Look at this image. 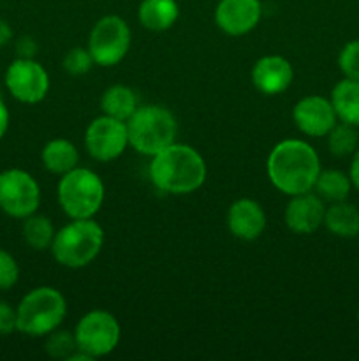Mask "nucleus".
Returning <instances> with one entry per match:
<instances>
[{
  "instance_id": "obj_1",
  "label": "nucleus",
  "mask_w": 359,
  "mask_h": 361,
  "mask_svg": "<svg viewBox=\"0 0 359 361\" xmlns=\"http://www.w3.org/2000/svg\"><path fill=\"white\" fill-rule=\"evenodd\" d=\"M267 178L285 196L310 192L320 173V159L310 143L284 140L273 147L266 162Z\"/></svg>"
},
{
  "instance_id": "obj_2",
  "label": "nucleus",
  "mask_w": 359,
  "mask_h": 361,
  "mask_svg": "<svg viewBox=\"0 0 359 361\" xmlns=\"http://www.w3.org/2000/svg\"><path fill=\"white\" fill-rule=\"evenodd\" d=\"M208 176L204 157L194 147L172 143L150 162V180L158 190L172 196H185L203 187Z\"/></svg>"
},
{
  "instance_id": "obj_3",
  "label": "nucleus",
  "mask_w": 359,
  "mask_h": 361,
  "mask_svg": "<svg viewBox=\"0 0 359 361\" xmlns=\"http://www.w3.org/2000/svg\"><path fill=\"white\" fill-rule=\"evenodd\" d=\"M129 147L137 154L153 157L176 141L178 122L171 109L158 104L139 106L127 120Z\"/></svg>"
},
{
  "instance_id": "obj_4",
  "label": "nucleus",
  "mask_w": 359,
  "mask_h": 361,
  "mask_svg": "<svg viewBox=\"0 0 359 361\" xmlns=\"http://www.w3.org/2000/svg\"><path fill=\"white\" fill-rule=\"evenodd\" d=\"M104 229L94 219H73L58 229L51 243V254L60 267L84 268L101 254Z\"/></svg>"
},
{
  "instance_id": "obj_5",
  "label": "nucleus",
  "mask_w": 359,
  "mask_h": 361,
  "mask_svg": "<svg viewBox=\"0 0 359 361\" xmlns=\"http://www.w3.org/2000/svg\"><path fill=\"white\" fill-rule=\"evenodd\" d=\"M16 314L20 334L34 338L48 337L65 319L67 300L58 289L41 286L21 298Z\"/></svg>"
},
{
  "instance_id": "obj_6",
  "label": "nucleus",
  "mask_w": 359,
  "mask_h": 361,
  "mask_svg": "<svg viewBox=\"0 0 359 361\" xmlns=\"http://www.w3.org/2000/svg\"><path fill=\"white\" fill-rule=\"evenodd\" d=\"M58 203L70 219H94L104 203V183L88 168H74L58 182Z\"/></svg>"
},
{
  "instance_id": "obj_7",
  "label": "nucleus",
  "mask_w": 359,
  "mask_h": 361,
  "mask_svg": "<svg viewBox=\"0 0 359 361\" xmlns=\"http://www.w3.org/2000/svg\"><path fill=\"white\" fill-rule=\"evenodd\" d=\"M74 337L77 351L94 360L115 351L122 337V328L108 310H90L77 321Z\"/></svg>"
},
{
  "instance_id": "obj_8",
  "label": "nucleus",
  "mask_w": 359,
  "mask_h": 361,
  "mask_svg": "<svg viewBox=\"0 0 359 361\" xmlns=\"http://www.w3.org/2000/svg\"><path fill=\"white\" fill-rule=\"evenodd\" d=\"M130 27L123 18L116 14L102 16L94 25L88 37V51L95 66L113 67L118 66L127 56L130 48Z\"/></svg>"
},
{
  "instance_id": "obj_9",
  "label": "nucleus",
  "mask_w": 359,
  "mask_h": 361,
  "mask_svg": "<svg viewBox=\"0 0 359 361\" xmlns=\"http://www.w3.org/2000/svg\"><path fill=\"white\" fill-rule=\"evenodd\" d=\"M41 204V187L25 169L0 173V210L14 219H27Z\"/></svg>"
},
{
  "instance_id": "obj_10",
  "label": "nucleus",
  "mask_w": 359,
  "mask_h": 361,
  "mask_svg": "<svg viewBox=\"0 0 359 361\" xmlns=\"http://www.w3.org/2000/svg\"><path fill=\"white\" fill-rule=\"evenodd\" d=\"M129 147L127 122L113 116L101 115L88 123L84 130V148L92 159L99 162H111L123 155Z\"/></svg>"
},
{
  "instance_id": "obj_11",
  "label": "nucleus",
  "mask_w": 359,
  "mask_h": 361,
  "mask_svg": "<svg viewBox=\"0 0 359 361\" xmlns=\"http://www.w3.org/2000/svg\"><path fill=\"white\" fill-rule=\"evenodd\" d=\"M6 87L16 101L37 104L48 95L49 76L34 59H16L6 71Z\"/></svg>"
},
{
  "instance_id": "obj_12",
  "label": "nucleus",
  "mask_w": 359,
  "mask_h": 361,
  "mask_svg": "<svg viewBox=\"0 0 359 361\" xmlns=\"http://www.w3.org/2000/svg\"><path fill=\"white\" fill-rule=\"evenodd\" d=\"M292 120L305 136L322 137L336 126L338 116L329 99L322 95H306L292 108Z\"/></svg>"
},
{
  "instance_id": "obj_13",
  "label": "nucleus",
  "mask_w": 359,
  "mask_h": 361,
  "mask_svg": "<svg viewBox=\"0 0 359 361\" xmlns=\"http://www.w3.org/2000/svg\"><path fill=\"white\" fill-rule=\"evenodd\" d=\"M263 18L260 0H220L215 9V23L224 34L239 37L259 25Z\"/></svg>"
},
{
  "instance_id": "obj_14",
  "label": "nucleus",
  "mask_w": 359,
  "mask_h": 361,
  "mask_svg": "<svg viewBox=\"0 0 359 361\" xmlns=\"http://www.w3.org/2000/svg\"><path fill=\"white\" fill-rule=\"evenodd\" d=\"M324 215H326L324 200L310 190V192L291 196L284 217L285 224L292 233L312 235L324 224Z\"/></svg>"
},
{
  "instance_id": "obj_15",
  "label": "nucleus",
  "mask_w": 359,
  "mask_h": 361,
  "mask_svg": "<svg viewBox=\"0 0 359 361\" xmlns=\"http://www.w3.org/2000/svg\"><path fill=\"white\" fill-rule=\"evenodd\" d=\"M253 87L264 95H278L287 90L294 81V69L285 56H260L252 67Z\"/></svg>"
},
{
  "instance_id": "obj_16",
  "label": "nucleus",
  "mask_w": 359,
  "mask_h": 361,
  "mask_svg": "<svg viewBox=\"0 0 359 361\" xmlns=\"http://www.w3.org/2000/svg\"><path fill=\"white\" fill-rule=\"evenodd\" d=\"M267 224L266 212L257 201L250 197L236 200L229 207L227 212V228L234 238L243 242H253L260 238Z\"/></svg>"
},
{
  "instance_id": "obj_17",
  "label": "nucleus",
  "mask_w": 359,
  "mask_h": 361,
  "mask_svg": "<svg viewBox=\"0 0 359 361\" xmlns=\"http://www.w3.org/2000/svg\"><path fill=\"white\" fill-rule=\"evenodd\" d=\"M137 18L146 30L165 32L178 21L180 6L176 0H143Z\"/></svg>"
},
{
  "instance_id": "obj_18",
  "label": "nucleus",
  "mask_w": 359,
  "mask_h": 361,
  "mask_svg": "<svg viewBox=\"0 0 359 361\" xmlns=\"http://www.w3.org/2000/svg\"><path fill=\"white\" fill-rule=\"evenodd\" d=\"M41 161L49 173L65 175L80 164V152L73 141L65 137H55L48 141L41 152Z\"/></svg>"
},
{
  "instance_id": "obj_19",
  "label": "nucleus",
  "mask_w": 359,
  "mask_h": 361,
  "mask_svg": "<svg viewBox=\"0 0 359 361\" xmlns=\"http://www.w3.org/2000/svg\"><path fill=\"white\" fill-rule=\"evenodd\" d=\"M329 101L340 122L359 127V80L345 78L338 81L331 90Z\"/></svg>"
},
{
  "instance_id": "obj_20",
  "label": "nucleus",
  "mask_w": 359,
  "mask_h": 361,
  "mask_svg": "<svg viewBox=\"0 0 359 361\" xmlns=\"http://www.w3.org/2000/svg\"><path fill=\"white\" fill-rule=\"evenodd\" d=\"M137 108H139V102H137L136 92L127 85H113L106 88L101 97L102 115L113 116L122 122H127Z\"/></svg>"
},
{
  "instance_id": "obj_21",
  "label": "nucleus",
  "mask_w": 359,
  "mask_h": 361,
  "mask_svg": "<svg viewBox=\"0 0 359 361\" xmlns=\"http://www.w3.org/2000/svg\"><path fill=\"white\" fill-rule=\"evenodd\" d=\"M324 226L340 238H355L359 235V210L347 201L331 203L326 208Z\"/></svg>"
},
{
  "instance_id": "obj_22",
  "label": "nucleus",
  "mask_w": 359,
  "mask_h": 361,
  "mask_svg": "<svg viewBox=\"0 0 359 361\" xmlns=\"http://www.w3.org/2000/svg\"><path fill=\"white\" fill-rule=\"evenodd\" d=\"M351 176L345 175L340 169H320L315 185H313L317 196L329 203L345 201L351 194Z\"/></svg>"
},
{
  "instance_id": "obj_23",
  "label": "nucleus",
  "mask_w": 359,
  "mask_h": 361,
  "mask_svg": "<svg viewBox=\"0 0 359 361\" xmlns=\"http://www.w3.org/2000/svg\"><path fill=\"white\" fill-rule=\"evenodd\" d=\"M23 240L28 247L35 250L51 249L53 238L56 231L53 228V222L46 215L32 214L27 219H23Z\"/></svg>"
},
{
  "instance_id": "obj_24",
  "label": "nucleus",
  "mask_w": 359,
  "mask_h": 361,
  "mask_svg": "<svg viewBox=\"0 0 359 361\" xmlns=\"http://www.w3.org/2000/svg\"><path fill=\"white\" fill-rule=\"evenodd\" d=\"M359 136L354 126L345 122H336V126L329 130L327 134V147H329L331 154L336 157H347L358 150Z\"/></svg>"
},
{
  "instance_id": "obj_25",
  "label": "nucleus",
  "mask_w": 359,
  "mask_h": 361,
  "mask_svg": "<svg viewBox=\"0 0 359 361\" xmlns=\"http://www.w3.org/2000/svg\"><path fill=\"white\" fill-rule=\"evenodd\" d=\"M46 353H48L51 358L55 360H70L77 353V344L76 337H74V331H65L58 330L48 335V341H46Z\"/></svg>"
},
{
  "instance_id": "obj_26",
  "label": "nucleus",
  "mask_w": 359,
  "mask_h": 361,
  "mask_svg": "<svg viewBox=\"0 0 359 361\" xmlns=\"http://www.w3.org/2000/svg\"><path fill=\"white\" fill-rule=\"evenodd\" d=\"M94 66L95 62L92 59L88 48L77 46V48H73L70 51H67V55L63 56V69L69 74H73V76H83Z\"/></svg>"
},
{
  "instance_id": "obj_27",
  "label": "nucleus",
  "mask_w": 359,
  "mask_h": 361,
  "mask_svg": "<svg viewBox=\"0 0 359 361\" xmlns=\"http://www.w3.org/2000/svg\"><path fill=\"white\" fill-rule=\"evenodd\" d=\"M338 66L345 78L359 80V41H351L341 48L338 55Z\"/></svg>"
},
{
  "instance_id": "obj_28",
  "label": "nucleus",
  "mask_w": 359,
  "mask_h": 361,
  "mask_svg": "<svg viewBox=\"0 0 359 361\" xmlns=\"http://www.w3.org/2000/svg\"><path fill=\"white\" fill-rule=\"evenodd\" d=\"M20 279V267L7 250L0 249V291L14 288Z\"/></svg>"
},
{
  "instance_id": "obj_29",
  "label": "nucleus",
  "mask_w": 359,
  "mask_h": 361,
  "mask_svg": "<svg viewBox=\"0 0 359 361\" xmlns=\"http://www.w3.org/2000/svg\"><path fill=\"white\" fill-rule=\"evenodd\" d=\"M18 330V314L11 303L0 300V337H7Z\"/></svg>"
},
{
  "instance_id": "obj_30",
  "label": "nucleus",
  "mask_w": 359,
  "mask_h": 361,
  "mask_svg": "<svg viewBox=\"0 0 359 361\" xmlns=\"http://www.w3.org/2000/svg\"><path fill=\"white\" fill-rule=\"evenodd\" d=\"M37 53V42L30 37V35H23L18 39L16 42V55L18 59H34Z\"/></svg>"
},
{
  "instance_id": "obj_31",
  "label": "nucleus",
  "mask_w": 359,
  "mask_h": 361,
  "mask_svg": "<svg viewBox=\"0 0 359 361\" xmlns=\"http://www.w3.org/2000/svg\"><path fill=\"white\" fill-rule=\"evenodd\" d=\"M9 120H11L9 109H7V106H6V102H4V99L0 97V140H2V137L6 136L7 129H9Z\"/></svg>"
},
{
  "instance_id": "obj_32",
  "label": "nucleus",
  "mask_w": 359,
  "mask_h": 361,
  "mask_svg": "<svg viewBox=\"0 0 359 361\" xmlns=\"http://www.w3.org/2000/svg\"><path fill=\"white\" fill-rule=\"evenodd\" d=\"M348 176H351L352 185L359 190V148L354 152V157H352V164H351V173H348Z\"/></svg>"
},
{
  "instance_id": "obj_33",
  "label": "nucleus",
  "mask_w": 359,
  "mask_h": 361,
  "mask_svg": "<svg viewBox=\"0 0 359 361\" xmlns=\"http://www.w3.org/2000/svg\"><path fill=\"white\" fill-rule=\"evenodd\" d=\"M11 39H13V28L6 20H0V48L9 44Z\"/></svg>"
},
{
  "instance_id": "obj_34",
  "label": "nucleus",
  "mask_w": 359,
  "mask_h": 361,
  "mask_svg": "<svg viewBox=\"0 0 359 361\" xmlns=\"http://www.w3.org/2000/svg\"><path fill=\"white\" fill-rule=\"evenodd\" d=\"M358 319H359V312H358Z\"/></svg>"
}]
</instances>
